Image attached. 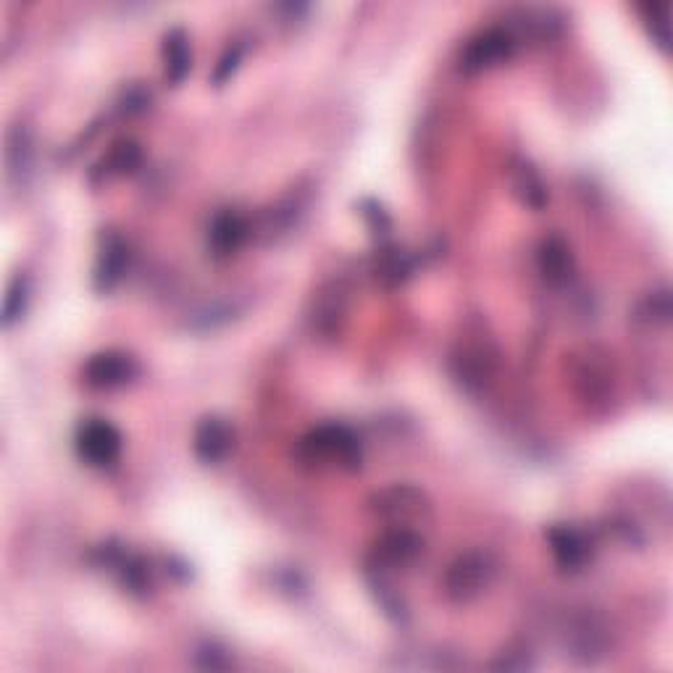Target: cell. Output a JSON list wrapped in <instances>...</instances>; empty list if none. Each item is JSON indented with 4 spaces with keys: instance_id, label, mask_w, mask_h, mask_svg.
<instances>
[{
    "instance_id": "4",
    "label": "cell",
    "mask_w": 673,
    "mask_h": 673,
    "mask_svg": "<svg viewBox=\"0 0 673 673\" xmlns=\"http://www.w3.org/2000/svg\"><path fill=\"white\" fill-rule=\"evenodd\" d=\"M513 48H516V43H513V37L508 32H503V29H487L479 37H474L468 43V48L463 50V71L476 74V71L505 64L513 56Z\"/></svg>"
},
{
    "instance_id": "10",
    "label": "cell",
    "mask_w": 673,
    "mask_h": 673,
    "mask_svg": "<svg viewBox=\"0 0 673 673\" xmlns=\"http://www.w3.org/2000/svg\"><path fill=\"white\" fill-rule=\"evenodd\" d=\"M424 550V539L413 534L411 529H395L392 534L379 542L376 547V553L384 563H390V566H405V563H411L418 553Z\"/></svg>"
},
{
    "instance_id": "9",
    "label": "cell",
    "mask_w": 673,
    "mask_h": 673,
    "mask_svg": "<svg viewBox=\"0 0 673 673\" xmlns=\"http://www.w3.org/2000/svg\"><path fill=\"white\" fill-rule=\"evenodd\" d=\"M163 69L171 85H182L190 71V40L185 29H171L163 37Z\"/></svg>"
},
{
    "instance_id": "5",
    "label": "cell",
    "mask_w": 673,
    "mask_h": 673,
    "mask_svg": "<svg viewBox=\"0 0 673 673\" xmlns=\"http://www.w3.org/2000/svg\"><path fill=\"white\" fill-rule=\"evenodd\" d=\"M137 374L135 361L129 358L127 353H98L90 358V363L85 366V379L90 387H98V390H114L121 384L132 382Z\"/></svg>"
},
{
    "instance_id": "2",
    "label": "cell",
    "mask_w": 673,
    "mask_h": 673,
    "mask_svg": "<svg viewBox=\"0 0 673 673\" xmlns=\"http://www.w3.org/2000/svg\"><path fill=\"white\" fill-rule=\"evenodd\" d=\"M492 576H495V563L487 553L461 555L447 571V595L453 597L455 603H468L487 587Z\"/></svg>"
},
{
    "instance_id": "13",
    "label": "cell",
    "mask_w": 673,
    "mask_h": 673,
    "mask_svg": "<svg viewBox=\"0 0 673 673\" xmlns=\"http://www.w3.org/2000/svg\"><path fill=\"white\" fill-rule=\"evenodd\" d=\"M124 266H127V248H124L116 237H108L106 248L100 253L98 274H95L98 290H111V287L119 282Z\"/></svg>"
},
{
    "instance_id": "7",
    "label": "cell",
    "mask_w": 673,
    "mask_h": 673,
    "mask_svg": "<svg viewBox=\"0 0 673 673\" xmlns=\"http://www.w3.org/2000/svg\"><path fill=\"white\" fill-rule=\"evenodd\" d=\"M547 539H550V547H553V555L560 568L579 571L584 566V560H587V539L581 537L576 529H571V526H553L547 532Z\"/></svg>"
},
{
    "instance_id": "12",
    "label": "cell",
    "mask_w": 673,
    "mask_h": 673,
    "mask_svg": "<svg viewBox=\"0 0 673 673\" xmlns=\"http://www.w3.org/2000/svg\"><path fill=\"white\" fill-rule=\"evenodd\" d=\"M424 495L413 487H395L387 489L382 495L376 497V508L382 516H392V518H411L416 513H421L424 508Z\"/></svg>"
},
{
    "instance_id": "8",
    "label": "cell",
    "mask_w": 673,
    "mask_h": 673,
    "mask_svg": "<svg viewBox=\"0 0 673 673\" xmlns=\"http://www.w3.org/2000/svg\"><path fill=\"white\" fill-rule=\"evenodd\" d=\"M245 237H248V227L232 211L219 213L213 219L211 229H208V245H211L216 256H229V253H234L245 242Z\"/></svg>"
},
{
    "instance_id": "1",
    "label": "cell",
    "mask_w": 673,
    "mask_h": 673,
    "mask_svg": "<svg viewBox=\"0 0 673 673\" xmlns=\"http://www.w3.org/2000/svg\"><path fill=\"white\" fill-rule=\"evenodd\" d=\"M303 453L308 461H340L342 466L361 463V445L348 426H319L303 440Z\"/></svg>"
},
{
    "instance_id": "15",
    "label": "cell",
    "mask_w": 673,
    "mask_h": 673,
    "mask_svg": "<svg viewBox=\"0 0 673 673\" xmlns=\"http://www.w3.org/2000/svg\"><path fill=\"white\" fill-rule=\"evenodd\" d=\"M142 161V153L135 142H119L106 158V174H129L135 171Z\"/></svg>"
},
{
    "instance_id": "6",
    "label": "cell",
    "mask_w": 673,
    "mask_h": 673,
    "mask_svg": "<svg viewBox=\"0 0 673 673\" xmlns=\"http://www.w3.org/2000/svg\"><path fill=\"white\" fill-rule=\"evenodd\" d=\"M192 447H195V455L203 463H219L229 453V447H232V429L219 416L203 418L198 429H195Z\"/></svg>"
},
{
    "instance_id": "16",
    "label": "cell",
    "mask_w": 673,
    "mask_h": 673,
    "mask_svg": "<svg viewBox=\"0 0 673 673\" xmlns=\"http://www.w3.org/2000/svg\"><path fill=\"white\" fill-rule=\"evenodd\" d=\"M27 282L22 277H16L14 282L8 284L6 303H3V324L14 326L16 321L24 316V308H27Z\"/></svg>"
},
{
    "instance_id": "18",
    "label": "cell",
    "mask_w": 673,
    "mask_h": 673,
    "mask_svg": "<svg viewBox=\"0 0 673 673\" xmlns=\"http://www.w3.org/2000/svg\"><path fill=\"white\" fill-rule=\"evenodd\" d=\"M240 56H242L240 48L227 50V56L221 58V64L216 66V71H213V85H224V82L232 77V71L237 69V64H240Z\"/></svg>"
},
{
    "instance_id": "3",
    "label": "cell",
    "mask_w": 673,
    "mask_h": 673,
    "mask_svg": "<svg viewBox=\"0 0 673 673\" xmlns=\"http://www.w3.org/2000/svg\"><path fill=\"white\" fill-rule=\"evenodd\" d=\"M77 453L85 463L95 468H106L116 463L121 453V434L114 424L103 418H90L79 426Z\"/></svg>"
},
{
    "instance_id": "11",
    "label": "cell",
    "mask_w": 673,
    "mask_h": 673,
    "mask_svg": "<svg viewBox=\"0 0 673 673\" xmlns=\"http://www.w3.org/2000/svg\"><path fill=\"white\" fill-rule=\"evenodd\" d=\"M537 263L539 271H542V277L553 284L566 282L568 274H571V266H574V261H571V250H568L566 242L558 240V237H550V240L542 242V248H539L537 253Z\"/></svg>"
},
{
    "instance_id": "17",
    "label": "cell",
    "mask_w": 673,
    "mask_h": 673,
    "mask_svg": "<svg viewBox=\"0 0 673 673\" xmlns=\"http://www.w3.org/2000/svg\"><path fill=\"white\" fill-rule=\"evenodd\" d=\"M642 319L650 321V324H666L671 319V298H668V290H660L655 295L645 300L642 305Z\"/></svg>"
},
{
    "instance_id": "14",
    "label": "cell",
    "mask_w": 673,
    "mask_h": 673,
    "mask_svg": "<svg viewBox=\"0 0 673 673\" xmlns=\"http://www.w3.org/2000/svg\"><path fill=\"white\" fill-rule=\"evenodd\" d=\"M513 187L521 192V198H524L526 206L532 208L545 206V185H542V179L537 177V171H534L529 163H521V166H518V171L513 174Z\"/></svg>"
}]
</instances>
